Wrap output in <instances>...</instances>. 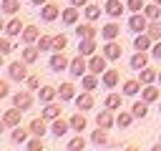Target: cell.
<instances>
[{"label": "cell", "instance_id": "obj_33", "mask_svg": "<svg viewBox=\"0 0 161 151\" xmlns=\"http://www.w3.org/2000/svg\"><path fill=\"white\" fill-rule=\"evenodd\" d=\"M38 58H40V50H38V48H33V45H25V48H23V60H25L28 65H33Z\"/></svg>", "mask_w": 161, "mask_h": 151}, {"label": "cell", "instance_id": "obj_55", "mask_svg": "<svg viewBox=\"0 0 161 151\" xmlns=\"http://www.w3.org/2000/svg\"><path fill=\"white\" fill-rule=\"evenodd\" d=\"M158 113H161V108H158Z\"/></svg>", "mask_w": 161, "mask_h": 151}, {"label": "cell", "instance_id": "obj_5", "mask_svg": "<svg viewBox=\"0 0 161 151\" xmlns=\"http://www.w3.org/2000/svg\"><path fill=\"white\" fill-rule=\"evenodd\" d=\"M60 13H63V10H60L55 3H45V5L40 8V20H43V23H53Z\"/></svg>", "mask_w": 161, "mask_h": 151}, {"label": "cell", "instance_id": "obj_19", "mask_svg": "<svg viewBox=\"0 0 161 151\" xmlns=\"http://www.w3.org/2000/svg\"><path fill=\"white\" fill-rule=\"evenodd\" d=\"M23 30H25V25L20 23V18H13V20H8V25H5V35H8V38L23 35Z\"/></svg>", "mask_w": 161, "mask_h": 151}, {"label": "cell", "instance_id": "obj_13", "mask_svg": "<svg viewBox=\"0 0 161 151\" xmlns=\"http://www.w3.org/2000/svg\"><path fill=\"white\" fill-rule=\"evenodd\" d=\"M128 65H131L133 70H143V68L148 65V55H146V50H136V53L131 55Z\"/></svg>", "mask_w": 161, "mask_h": 151}, {"label": "cell", "instance_id": "obj_9", "mask_svg": "<svg viewBox=\"0 0 161 151\" xmlns=\"http://www.w3.org/2000/svg\"><path fill=\"white\" fill-rule=\"evenodd\" d=\"M13 106L20 108V111H30V106H33V96H30L28 91H20V93L13 96Z\"/></svg>", "mask_w": 161, "mask_h": 151}, {"label": "cell", "instance_id": "obj_34", "mask_svg": "<svg viewBox=\"0 0 161 151\" xmlns=\"http://www.w3.org/2000/svg\"><path fill=\"white\" fill-rule=\"evenodd\" d=\"M80 86H83L86 91H96V88H98V76H96V73H86V76L80 78Z\"/></svg>", "mask_w": 161, "mask_h": 151}, {"label": "cell", "instance_id": "obj_2", "mask_svg": "<svg viewBox=\"0 0 161 151\" xmlns=\"http://www.w3.org/2000/svg\"><path fill=\"white\" fill-rule=\"evenodd\" d=\"M83 58H86V55H80V53H78L75 58H70V68H68V73H70L73 78H83V76H86V70H88V63H86Z\"/></svg>", "mask_w": 161, "mask_h": 151}, {"label": "cell", "instance_id": "obj_6", "mask_svg": "<svg viewBox=\"0 0 161 151\" xmlns=\"http://www.w3.org/2000/svg\"><path fill=\"white\" fill-rule=\"evenodd\" d=\"M106 60H108V58H106L103 53H101V55L93 53V55L88 58V70L96 73V76H103V70H106Z\"/></svg>", "mask_w": 161, "mask_h": 151}, {"label": "cell", "instance_id": "obj_3", "mask_svg": "<svg viewBox=\"0 0 161 151\" xmlns=\"http://www.w3.org/2000/svg\"><path fill=\"white\" fill-rule=\"evenodd\" d=\"M48 65H50V70H55V73H60V70H68V68H70V60H68V58L63 55V50H60V53L55 50V53L50 55V60H48Z\"/></svg>", "mask_w": 161, "mask_h": 151}, {"label": "cell", "instance_id": "obj_37", "mask_svg": "<svg viewBox=\"0 0 161 151\" xmlns=\"http://www.w3.org/2000/svg\"><path fill=\"white\" fill-rule=\"evenodd\" d=\"M143 15H146L148 20H158V18H161V5H158V3L146 5V8H143Z\"/></svg>", "mask_w": 161, "mask_h": 151}, {"label": "cell", "instance_id": "obj_11", "mask_svg": "<svg viewBox=\"0 0 161 151\" xmlns=\"http://www.w3.org/2000/svg\"><path fill=\"white\" fill-rule=\"evenodd\" d=\"M121 53H123L121 43H116V40H106V45H103V55H106L108 60H118Z\"/></svg>", "mask_w": 161, "mask_h": 151}, {"label": "cell", "instance_id": "obj_27", "mask_svg": "<svg viewBox=\"0 0 161 151\" xmlns=\"http://www.w3.org/2000/svg\"><path fill=\"white\" fill-rule=\"evenodd\" d=\"M55 96H58V88H53V86H43V88L38 91L40 103H50V101H55Z\"/></svg>", "mask_w": 161, "mask_h": 151}, {"label": "cell", "instance_id": "obj_22", "mask_svg": "<svg viewBox=\"0 0 161 151\" xmlns=\"http://www.w3.org/2000/svg\"><path fill=\"white\" fill-rule=\"evenodd\" d=\"M23 43L25 45H33V43H38V38H40V30L35 28V25H25V30H23Z\"/></svg>", "mask_w": 161, "mask_h": 151}, {"label": "cell", "instance_id": "obj_53", "mask_svg": "<svg viewBox=\"0 0 161 151\" xmlns=\"http://www.w3.org/2000/svg\"><path fill=\"white\" fill-rule=\"evenodd\" d=\"M153 3H158V5H161V0H153Z\"/></svg>", "mask_w": 161, "mask_h": 151}, {"label": "cell", "instance_id": "obj_46", "mask_svg": "<svg viewBox=\"0 0 161 151\" xmlns=\"http://www.w3.org/2000/svg\"><path fill=\"white\" fill-rule=\"evenodd\" d=\"M126 8H128V10H133V13H141L146 5H143V0H128V3H126Z\"/></svg>", "mask_w": 161, "mask_h": 151}, {"label": "cell", "instance_id": "obj_20", "mask_svg": "<svg viewBox=\"0 0 161 151\" xmlns=\"http://www.w3.org/2000/svg\"><path fill=\"white\" fill-rule=\"evenodd\" d=\"M118 35H121V25L118 23H108V25L101 28V38L103 40H116Z\"/></svg>", "mask_w": 161, "mask_h": 151}, {"label": "cell", "instance_id": "obj_4", "mask_svg": "<svg viewBox=\"0 0 161 151\" xmlns=\"http://www.w3.org/2000/svg\"><path fill=\"white\" fill-rule=\"evenodd\" d=\"M128 28H131L133 33H146V28H148V18H146L143 13H133V15L128 18Z\"/></svg>", "mask_w": 161, "mask_h": 151}, {"label": "cell", "instance_id": "obj_10", "mask_svg": "<svg viewBox=\"0 0 161 151\" xmlns=\"http://www.w3.org/2000/svg\"><path fill=\"white\" fill-rule=\"evenodd\" d=\"M23 113H25V111H20V108H15V106H13V108H8V111L3 113V123L15 128V126H20V118H23Z\"/></svg>", "mask_w": 161, "mask_h": 151}, {"label": "cell", "instance_id": "obj_54", "mask_svg": "<svg viewBox=\"0 0 161 151\" xmlns=\"http://www.w3.org/2000/svg\"><path fill=\"white\" fill-rule=\"evenodd\" d=\"M158 81H161V70H158Z\"/></svg>", "mask_w": 161, "mask_h": 151}, {"label": "cell", "instance_id": "obj_36", "mask_svg": "<svg viewBox=\"0 0 161 151\" xmlns=\"http://www.w3.org/2000/svg\"><path fill=\"white\" fill-rule=\"evenodd\" d=\"M91 141H93L96 146H106V143H108V131L98 126V131H93V133H91Z\"/></svg>", "mask_w": 161, "mask_h": 151}, {"label": "cell", "instance_id": "obj_30", "mask_svg": "<svg viewBox=\"0 0 161 151\" xmlns=\"http://www.w3.org/2000/svg\"><path fill=\"white\" fill-rule=\"evenodd\" d=\"M141 81H133V78H128V81H123V96H136V93H141Z\"/></svg>", "mask_w": 161, "mask_h": 151}, {"label": "cell", "instance_id": "obj_1", "mask_svg": "<svg viewBox=\"0 0 161 151\" xmlns=\"http://www.w3.org/2000/svg\"><path fill=\"white\" fill-rule=\"evenodd\" d=\"M8 78L10 81H28V63L20 58V60H13L8 65Z\"/></svg>", "mask_w": 161, "mask_h": 151}, {"label": "cell", "instance_id": "obj_52", "mask_svg": "<svg viewBox=\"0 0 161 151\" xmlns=\"http://www.w3.org/2000/svg\"><path fill=\"white\" fill-rule=\"evenodd\" d=\"M30 3H33V5H38V8H43V5L48 3V0H30Z\"/></svg>", "mask_w": 161, "mask_h": 151}, {"label": "cell", "instance_id": "obj_47", "mask_svg": "<svg viewBox=\"0 0 161 151\" xmlns=\"http://www.w3.org/2000/svg\"><path fill=\"white\" fill-rule=\"evenodd\" d=\"M10 50H13V43H10V38H8V35H5V38H3V40H0V53H3V55H8V53H10Z\"/></svg>", "mask_w": 161, "mask_h": 151}, {"label": "cell", "instance_id": "obj_32", "mask_svg": "<svg viewBox=\"0 0 161 151\" xmlns=\"http://www.w3.org/2000/svg\"><path fill=\"white\" fill-rule=\"evenodd\" d=\"M28 136H30V128L15 126V131L10 133V141H13V143H28Z\"/></svg>", "mask_w": 161, "mask_h": 151}, {"label": "cell", "instance_id": "obj_26", "mask_svg": "<svg viewBox=\"0 0 161 151\" xmlns=\"http://www.w3.org/2000/svg\"><path fill=\"white\" fill-rule=\"evenodd\" d=\"M58 98H60V101H75V88H73V83H60Z\"/></svg>", "mask_w": 161, "mask_h": 151}, {"label": "cell", "instance_id": "obj_24", "mask_svg": "<svg viewBox=\"0 0 161 151\" xmlns=\"http://www.w3.org/2000/svg\"><path fill=\"white\" fill-rule=\"evenodd\" d=\"M28 128H30V133H33V136H45V133H48V123H45V118H43V116H40V118H33Z\"/></svg>", "mask_w": 161, "mask_h": 151}, {"label": "cell", "instance_id": "obj_40", "mask_svg": "<svg viewBox=\"0 0 161 151\" xmlns=\"http://www.w3.org/2000/svg\"><path fill=\"white\" fill-rule=\"evenodd\" d=\"M65 45H68V35H63V33H58V35H53V50H65Z\"/></svg>", "mask_w": 161, "mask_h": 151}, {"label": "cell", "instance_id": "obj_29", "mask_svg": "<svg viewBox=\"0 0 161 151\" xmlns=\"http://www.w3.org/2000/svg\"><path fill=\"white\" fill-rule=\"evenodd\" d=\"M138 73H141V78H138V81H141L143 86H148V83H156V81H158V70H153V68H148V65H146L143 70H138Z\"/></svg>", "mask_w": 161, "mask_h": 151}, {"label": "cell", "instance_id": "obj_49", "mask_svg": "<svg viewBox=\"0 0 161 151\" xmlns=\"http://www.w3.org/2000/svg\"><path fill=\"white\" fill-rule=\"evenodd\" d=\"M151 58H161V40H156L151 45Z\"/></svg>", "mask_w": 161, "mask_h": 151}, {"label": "cell", "instance_id": "obj_56", "mask_svg": "<svg viewBox=\"0 0 161 151\" xmlns=\"http://www.w3.org/2000/svg\"><path fill=\"white\" fill-rule=\"evenodd\" d=\"M158 141H161V138H158Z\"/></svg>", "mask_w": 161, "mask_h": 151}, {"label": "cell", "instance_id": "obj_41", "mask_svg": "<svg viewBox=\"0 0 161 151\" xmlns=\"http://www.w3.org/2000/svg\"><path fill=\"white\" fill-rule=\"evenodd\" d=\"M18 10H20V0H3V13L15 15Z\"/></svg>", "mask_w": 161, "mask_h": 151}, {"label": "cell", "instance_id": "obj_45", "mask_svg": "<svg viewBox=\"0 0 161 151\" xmlns=\"http://www.w3.org/2000/svg\"><path fill=\"white\" fill-rule=\"evenodd\" d=\"M25 146H28V151H43V136H33Z\"/></svg>", "mask_w": 161, "mask_h": 151}, {"label": "cell", "instance_id": "obj_50", "mask_svg": "<svg viewBox=\"0 0 161 151\" xmlns=\"http://www.w3.org/2000/svg\"><path fill=\"white\" fill-rule=\"evenodd\" d=\"M8 93H10V86H8V81H3L0 83V98H5Z\"/></svg>", "mask_w": 161, "mask_h": 151}, {"label": "cell", "instance_id": "obj_39", "mask_svg": "<svg viewBox=\"0 0 161 151\" xmlns=\"http://www.w3.org/2000/svg\"><path fill=\"white\" fill-rule=\"evenodd\" d=\"M146 33L153 38V43H156V40H161V23H158V20H151V23H148V28H146Z\"/></svg>", "mask_w": 161, "mask_h": 151}, {"label": "cell", "instance_id": "obj_42", "mask_svg": "<svg viewBox=\"0 0 161 151\" xmlns=\"http://www.w3.org/2000/svg\"><path fill=\"white\" fill-rule=\"evenodd\" d=\"M38 50L43 53V50H53V38L50 35H40L38 38Z\"/></svg>", "mask_w": 161, "mask_h": 151}, {"label": "cell", "instance_id": "obj_8", "mask_svg": "<svg viewBox=\"0 0 161 151\" xmlns=\"http://www.w3.org/2000/svg\"><path fill=\"white\" fill-rule=\"evenodd\" d=\"M123 10H126V5L121 3V0H106V5H103V13L108 15V18H121L123 15Z\"/></svg>", "mask_w": 161, "mask_h": 151}, {"label": "cell", "instance_id": "obj_18", "mask_svg": "<svg viewBox=\"0 0 161 151\" xmlns=\"http://www.w3.org/2000/svg\"><path fill=\"white\" fill-rule=\"evenodd\" d=\"M40 116H43L45 121H53V118H58V116H60V103H55V101H50V103H43V111H40Z\"/></svg>", "mask_w": 161, "mask_h": 151}, {"label": "cell", "instance_id": "obj_28", "mask_svg": "<svg viewBox=\"0 0 161 151\" xmlns=\"http://www.w3.org/2000/svg\"><path fill=\"white\" fill-rule=\"evenodd\" d=\"M141 98H143L146 103H153V101H158V88H156L153 83L143 86V88H141Z\"/></svg>", "mask_w": 161, "mask_h": 151}, {"label": "cell", "instance_id": "obj_51", "mask_svg": "<svg viewBox=\"0 0 161 151\" xmlns=\"http://www.w3.org/2000/svg\"><path fill=\"white\" fill-rule=\"evenodd\" d=\"M70 5H75V8H86L88 0H70Z\"/></svg>", "mask_w": 161, "mask_h": 151}, {"label": "cell", "instance_id": "obj_17", "mask_svg": "<svg viewBox=\"0 0 161 151\" xmlns=\"http://www.w3.org/2000/svg\"><path fill=\"white\" fill-rule=\"evenodd\" d=\"M75 108L78 111H91L93 108V93L91 91H83L80 96H75Z\"/></svg>", "mask_w": 161, "mask_h": 151}, {"label": "cell", "instance_id": "obj_12", "mask_svg": "<svg viewBox=\"0 0 161 151\" xmlns=\"http://www.w3.org/2000/svg\"><path fill=\"white\" fill-rule=\"evenodd\" d=\"M73 33L78 35V40H83V38H96V35H98V30L93 28V20H91V23H80V25H75Z\"/></svg>", "mask_w": 161, "mask_h": 151}, {"label": "cell", "instance_id": "obj_31", "mask_svg": "<svg viewBox=\"0 0 161 151\" xmlns=\"http://www.w3.org/2000/svg\"><path fill=\"white\" fill-rule=\"evenodd\" d=\"M133 118H136L133 111H121V113L116 116V126H118V128H128V126L133 123Z\"/></svg>", "mask_w": 161, "mask_h": 151}, {"label": "cell", "instance_id": "obj_48", "mask_svg": "<svg viewBox=\"0 0 161 151\" xmlns=\"http://www.w3.org/2000/svg\"><path fill=\"white\" fill-rule=\"evenodd\" d=\"M25 83H28V88H30V91H38L40 78H38V76H28V81H25Z\"/></svg>", "mask_w": 161, "mask_h": 151}, {"label": "cell", "instance_id": "obj_21", "mask_svg": "<svg viewBox=\"0 0 161 151\" xmlns=\"http://www.w3.org/2000/svg\"><path fill=\"white\" fill-rule=\"evenodd\" d=\"M151 45H153V38L148 33H136V38H133V48L136 50H148Z\"/></svg>", "mask_w": 161, "mask_h": 151}, {"label": "cell", "instance_id": "obj_38", "mask_svg": "<svg viewBox=\"0 0 161 151\" xmlns=\"http://www.w3.org/2000/svg\"><path fill=\"white\" fill-rule=\"evenodd\" d=\"M103 106L111 108V111H118V108H121V93H108L106 101H103Z\"/></svg>", "mask_w": 161, "mask_h": 151}, {"label": "cell", "instance_id": "obj_7", "mask_svg": "<svg viewBox=\"0 0 161 151\" xmlns=\"http://www.w3.org/2000/svg\"><path fill=\"white\" fill-rule=\"evenodd\" d=\"M68 131H73L70 128V121H65V118H53V123H50V133L55 136V138H60V136H65Z\"/></svg>", "mask_w": 161, "mask_h": 151}, {"label": "cell", "instance_id": "obj_43", "mask_svg": "<svg viewBox=\"0 0 161 151\" xmlns=\"http://www.w3.org/2000/svg\"><path fill=\"white\" fill-rule=\"evenodd\" d=\"M83 146H86V138H83L80 133H78V136H73V138L68 141V148H70V151H78V148L83 151Z\"/></svg>", "mask_w": 161, "mask_h": 151}, {"label": "cell", "instance_id": "obj_23", "mask_svg": "<svg viewBox=\"0 0 161 151\" xmlns=\"http://www.w3.org/2000/svg\"><path fill=\"white\" fill-rule=\"evenodd\" d=\"M68 121H70V128H73V131H78V133H80V131H86V126H88V121H86L83 111H75Z\"/></svg>", "mask_w": 161, "mask_h": 151}, {"label": "cell", "instance_id": "obj_44", "mask_svg": "<svg viewBox=\"0 0 161 151\" xmlns=\"http://www.w3.org/2000/svg\"><path fill=\"white\" fill-rule=\"evenodd\" d=\"M83 13H86L88 20H98V18H101V8H98V5H86Z\"/></svg>", "mask_w": 161, "mask_h": 151}, {"label": "cell", "instance_id": "obj_16", "mask_svg": "<svg viewBox=\"0 0 161 151\" xmlns=\"http://www.w3.org/2000/svg\"><path fill=\"white\" fill-rule=\"evenodd\" d=\"M96 50H98V45H96V38H83V40L78 43V53H80V55H86V58H91Z\"/></svg>", "mask_w": 161, "mask_h": 151}, {"label": "cell", "instance_id": "obj_25", "mask_svg": "<svg viewBox=\"0 0 161 151\" xmlns=\"http://www.w3.org/2000/svg\"><path fill=\"white\" fill-rule=\"evenodd\" d=\"M60 20H63L65 25H75V23H78V8H75V5L65 8V10L60 13Z\"/></svg>", "mask_w": 161, "mask_h": 151}, {"label": "cell", "instance_id": "obj_15", "mask_svg": "<svg viewBox=\"0 0 161 151\" xmlns=\"http://www.w3.org/2000/svg\"><path fill=\"white\" fill-rule=\"evenodd\" d=\"M113 123H116V118H113L111 108H106V111H101V113L96 116V126H101V128H106V131H111Z\"/></svg>", "mask_w": 161, "mask_h": 151}, {"label": "cell", "instance_id": "obj_35", "mask_svg": "<svg viewBox=\"0 0 161 151\" xmlns=\"http://www.w3.org/2000/svg\"><path fill=\"white\" fill-rule=\"evenodd\" d=\"M131 111H133V116H136V118H146V116H148V103L141 98V101H136V103L131 106Z\"/></svg>", "mask_w": 161, "mask_h": 151}, {"label": "cell", "instance_id": "obj_14", "mask_svg": "<svg viewBox=\"0 0 161 151\" xmlns=\"http://www.w3.org/2000/svg\"><path fill=\"white\" fill-rule=\"evenodd\" d=\"M118 81H121V73H118V70H113V68H106V70H103V76H101V83H103L106 88H116V86H118Z\"/></svg>", "mask_w": 161, "mask_h": 151}]
</instances>
